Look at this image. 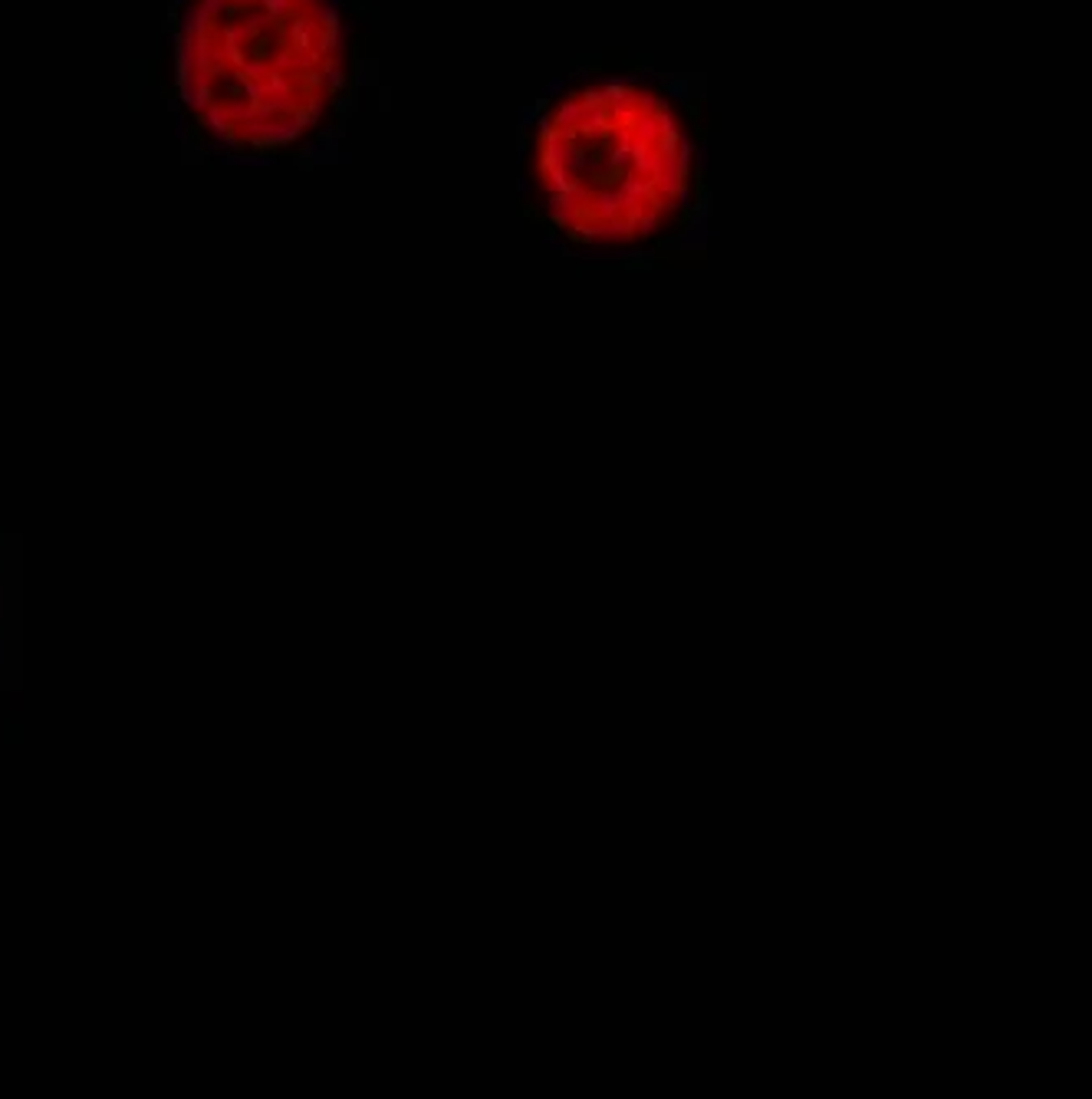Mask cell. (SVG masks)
Listing matches in <instances>:
<instances>
[{
    "label": "cell",
    "mask_w": 1092,
    "mask_h": 1099,
    "mask_svg": "<svg viewBox=\"0 0 1092 1099\" xmlns=\"http://www.w3.org/2000/svg\"><path fill=\"white\" fill-rule=\"evenodd\" d=\"M701 198L698 123L661 76L579 70L536 99L520 142V201L567 257L628 264L661 254L691 234Z\"/></svg>",
    "instance_id": "cell-1"
},
{
    "label": "cell",
    "mask_w": 1092,
    "mask_h": 1099,
    "mask_svg": "<svg viewBox=\"0 0 1092 1099\" xmlns=\"http://www.w3.org/2000/svg\"><path fill=\"white\" fill-rule=\"evenodd\" d=\"M168 43L184 129L224 158H294L349 99L346 0H178Z\"/></svg>",
    "instance_id": "cell-2"
}]
</instances>
